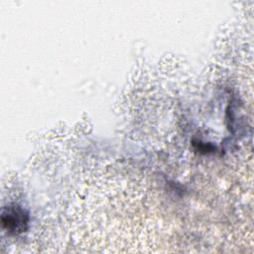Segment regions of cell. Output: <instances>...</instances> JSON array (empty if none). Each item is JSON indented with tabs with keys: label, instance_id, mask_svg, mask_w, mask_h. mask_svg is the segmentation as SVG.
<instances>
[{
	"label": "cell",
	"instance_id": "cell-1",
	"mask_svg": "<svg viewBox=\"0 0 254 254\" xmlns=\"http://www.w3.org/2000/svg\"><path fill=\"white\" fill-rule=\"evenodd\" d=\"M1 221L7 231L13 234H19L26 231L29 222V214L19 205L7 206L2 211Z\"/></svg>",
	"mask_w": 254,
	"mask_h": 254
}]
</instances>
